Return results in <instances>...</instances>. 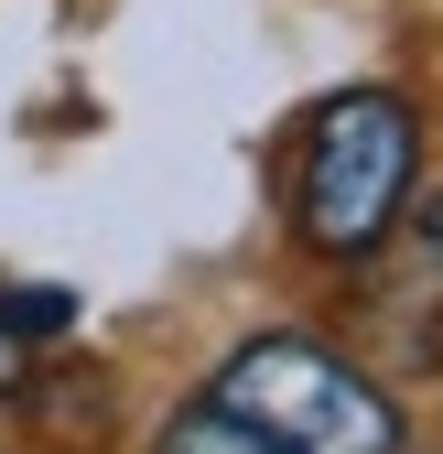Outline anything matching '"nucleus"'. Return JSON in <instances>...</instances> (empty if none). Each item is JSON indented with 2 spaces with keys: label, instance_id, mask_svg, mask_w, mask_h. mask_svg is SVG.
<instances>
[{
  "label": "nucleus",
  "instance_id": "1",
  "mask_svg": "<svg viewBox=\"0 0 443 454\" xmlns=\"http://www.w3.org/2000/svg\"><path fill=\"white\" fill-rule=\"evenodd\" d=\"M411 152H422V130H411V108L390 87L324 98L303 152H292V227L324 260H368L411 206Z\"/></svg>",
  "mask_w": 443,
  "mask_h": 454
},
{
  "label": "nucleus",
  "instance_id": "2",
  "mask_svg": "<svg viewBox=\"0 0 443 454\" xmlns=\"http://www.w3.org/2000/svg\"><path fill=\"white\" fill-rule=\"evenodd\" d=\"M206 401L238 411L249 433H270L282 454H400L390 389H368L336 347H314V335H249V347L206 379Z\"/></svg>",
  "mask_w": 443,
  "mask_h": 454
},
{
  "label": "nucleus",
  "instance_id": "3",
  "mask_svg": "<svg viewBox=\"0 0 443 454\" xmlns=\"http://www.w3.org/2000/svg\"><path fill=\"white\" fill-rule=\"evenodd\" d=\"M162 454H282V443H270V433H249L238 411H216V401H195L174 433H162Z\"/></svg>",
  "mask_w": 443,
  "mask_h": 454
},
{
  "label": "nucleus",
  "instance_id": "4",
  "mask_svg": "<svg viewBox=\"0 0 443 454\" xmlns=\"http://www.w3.org/2000/svg\"><path fill=\"white\" fill-rule=\"evenodd\" d=\"M12 389H22V325L0 314V401H12Z\"/></svg>",
  "mask_w": 443,
  "mask_h": 454
},
{
  "label": "nucleus",
  "instance_id": "5",
  "mask_svg": "<svg viewBox=\"0 0 443 454\" xmlns=\"http://www.w3.org/2000/svg\"><path fill=\"white\" fill-rule=\"evenodd\" d=\"M422 239H432V249H443V184H432V195H422Z\"/></svg>",
  "mask_w": 443,
  "mask_h": 454
}]
</instances>
